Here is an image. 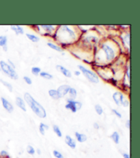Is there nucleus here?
Wrapping results in <instances>:
<instances>
[{
	"label": "nucleus",
	"instance_id": "obj_36",
	"mask_svg": "<svg viewBox=\"0 0 140 158\" xmlns=\"http://www.w3.org/2000/svg\"><path fill=\"white\" fill-rule=\"evenodd\" d=\"M74 74H75L76 76H79V75L81 74V72H78V71H76V72H74Z\"/></svg>",
	"mask_w": 140,
	"mask_h": 158
},
{
	"label": "nucleus",
	"instance_id": "obj_2",
	"mask_svg": "<svg viewBox=\"0 0 140 158\" xmlns=\"http://www.w3.org/2000/svg\"><path fill=\"white\" fill-rule=\"evenodd\" d=\"M0 66H1V68L3 70V72L5 74H6L8 76L10 77L11 78L14 79V80H17L18 79V74H17L16 71L14 70V69L12 66H10V65L4 62L3 61H0Z\"/></svg>",
	"mask_w": 140,
	"mask_h": 158
},
{
	"label": "nucleus",
	"instance_id": "obj_24",
	"mask_svg": "<svg viewBox=\"0 0 140 158\" xmlns=\"http://www.w3.org/2000/svg\"><path fill=\"white\" fill-rule=\"evenodd\" d=\"M69 93H70V96H71V98H72V99L76 98L77 94V90L75 89L70 87V90H69Z\"/></svg>",
	"mask_w": 140,
	"mask_h": 158
},
{
	"label": "nucleus",
	"instance_id": "obj_30",
	"mask_svg": "<svg viewBox=\"0 0 140 158\" xmlns=\"http://www.w3.org/2000/svg\"><path fill=\"white\" fill-rule=\"evenodd\" d=\"M112 111H113V112H114V113H115V114H116V115H117V116H118V117H120V118H121V117H122V115L120 114V113H119L118 111H117V110H116V109H113Z\"/></svg>",
	"mask_w": 140,
	"mask_h": 158
},
{
	"label": "nucleus",
	"instance_id": "obj_34",
	"mask_svg": "<svg viewBox=\"0 0 140 158\" xmlns=\"http://www.w3.org/2000/svg\"><path fill=\"white\" fill-rule=\"evenodd\" d=\"M94 129H99V125L98 124V123L95 122V123H94Z\"/></svg>",
	"mask_w": 140,
	"mask_h": 158
},
{
	"label": "nucleus",
	"instance_id": "obj_14",
	"mask_svg": "<svg viewBox=\"0 0 140 158\" xmlns=\"http://www.w3.org/2000/svg\"><path fill=\"white\" fill-rule=\"evenodd\" d=\"M49 94L51 98H53V99L57 100V99H58V98H59L58 93H57V90H55V89H50L49 91Z\"/></svg>",
	"mask_w": 140,
	"mask_h": 158
},
{
	"label": "nucleus",
	"instance_id": "obj_33",
	"mask_svg": "<svg viewBox=\"0 0 140 158\" xmlns=\"http://www.w3.org/2000/svg\"><path fill=\"white\" fill-rule=\"evenodd\" d=\"M126 127L127 129H130V120H128L126 122Z\"/></svg>",
	"mask_w": 140,
	"mask_h": 158
},
{
	"label": "nucleus",
	"instance_id": "obj_31",
	"mask_svg": "<svg viewBox=\"0 0 140 158\" xmlns=\"http://www.w3.org/2000/svg\"><path fill=\"white\" fill-rule=\"evenodd\" d=\"M0 155H1V156L8 155V152L6 151H1V152H0Z\"/></svg>",
	"mask_w": 140,
	"mask_h": 158
},
{
	"label": "nucleus",
	"instance_id": "obj_5",
	"mask_svg": "<svg viewBox=\"0 0 140 158\" xmlns=\"http://www.w3.org/2000/svg\"><path fill=\"white\" fill-rule=\"evenodd\" d=\"M102 49L105 53L106 58L108 61L112 60V59L115 57L114 51L113 50V49L110 47V46L106 45V44H103L102 45Z\"/></svg>",
	"mask_w": 140,
	"mask_h": 158
},
{
	"label": "nucleus",
	"instance_id": "obj_4",
	"mask_svg": "<svg viewBox=\"0 0 140 158\" xmlns=\"http://www.w3.org/2000/svg\"><path fill=\"white\" fill-rule=\"evenodd\" d=\"M67 102H68V103L66 105V108L67 109L71 111L72 113L77 112V111L81 108L82 104L80 102L75 101L74 100H68Z\"/></svg>",
	"mask_w": 140,
	"mask_h": 158
},
{
	"label": "nucleus",
	"instance_id": "obj_11",
	"mask_svg": "<svg viewBox=\"0 0 140 158\" xmlns=\"http://www.w3.org/2000/svg\"><path fill=\"white\" fill-rule=\"evenodd\" d=\"M75 136H76L77 140V141L79 142H84L87 140V136H86L85 134H79V133L76 132Z\"/></svg>",
	"mask_w": 140,
	"mask_h": 158
},
{
	"label": "nucleus",
	"instance_id": "obj_25",
	"mask_svg": "<svg viewBox=\"0 0 140 158\" xmlns=\"http://www.w3.org/2000/svg\"><path fill=\"white\" fill-rule=\"evenodd\" d=\"M94 108H95V110H96V111H97V113H98V114L99 115L102 114L103 112V108L101 107V105H95Z\"/></svg>",
	"mask_w": 140,
	"mask_h": 158
},
{
	"label": "nucleus",
	"instance_id": "obj_22",
	"mask_svg": "<svg viewBox=\"0 0 140 158\" xmlns=\"http://www.w3.org/2000/svg\"><path fill=\"white\" fill-rule=\"evenodd\" d=\"M32 73L35 76H38L41 73V68L38 67H33L32 68Z\"/></svg>",
	"mask_w": 140,
	"mask_h": 158
},
{
	"label": "nucleus",
	"instance_id": "obj_23",
	"mask_svg": "<svg viewBox=\"0 0 140 158\" xmlns=\"http://www.w3.org/2000/svg\"><path fill=\"white\" fill-rule=\"evenodd\" d=\"M0 81L2 82V84L3 85L6 87L7 89L9 90L10 92H12V85L10 84L9 82H8L5 81V80H0Z\"/></svg>",
	"mask_w": 140,
	"mask_h": 158
},
{
	"label": "nucleus",
	"instance_id": "obj_8",
	"mask_svg": "<svg viewBox=\"0 0 140 158\" xmlns=\"http://www.w3.org/2000/svg\"><path fill=\"white\" fill-rule=\"evenodd\" d=\"M56 69L58 71H59L62 74H64L65 76L66 77H71L72 74L71 72H70L68 70H67L66 68H65L64 67L62 66V65H57Z\"/></svg>",
	"mask_w": 140,
	"mask_h": 158
},
{
	"label": "nucleus",
	"instance_id": "obj_28",
	"mask_svg": "<svg viewBox=\"0 0 140 158\" xmlns=\"http://www.w3.org/2000/svg\"><path fill=\"white\" fill-rule=\"evenodd\" d=\"M23 79H24L25 81L26 82V83H28V85H31L32 83V81L31 78H29L28 76H24Z\"/></svg>",
	"mask_w": 140,
	"mask_h": 158
},
{
	"label": "nucleus",
	"instance_id": "obj_16",
	"mask_svg": "<svg viewBox=\"0 0 140 158\" xmlns=\"http://www.w3.org/2000/svg\"><path fill=\"white\" fill-rule=\"evenodd\" d=\"M26 36H27V37L30 40V41H32V42H34V43H36V42H38L40 40L38 36L34 35V34H26Z\"/></svg>",
	"mask_w": 140,
	"mask_h": 158
},
{
	"label": "nucleus",
	"instance_id": "obj_38",
	"mask_svg": "<svg viewBox=\"0 0 140 158\" xmlns=\"http://www.w3.org/2000/svg\"><path fill=\"white\" fill-rule=\"evenodd\" d=\"M37 151H38V154H41V151H40V150H39V149H38V150H37Z\"/></svg>",
	"mask_w": 140,
	"mask_h": 158
},
{
	"label": "nucleus",
	"instance_id": "obj_19",
	"mask_svg": "<svg viewBox=\"0 0 140 158\" xmlns=\"http://www.w3.org/2000/svg\"><path fill=\"white\" fill-rule=\"evenodd\" d=\"M40 75L43 77V78H45V79H48V80H51V79L53 78V76L51 74H49V73L46 72H41L40 73Z\"/></svg>",
	"mask_w": 140,
	"mask_h": 158
},
{
	"label": "nucleus",
	"instance_id": "obj_21",
	"mask_svg": "<svg viewBox=\"0 0 140 158\" xmlns=\"http://www.w3.org/2000/svg\"><path fill=\"white\" fill-rule=\"evenodd\" d=\"M47 45L49 46V47H50L51 48H52V49L55 50L56 51H58V52H62V50L60 48L58 47V46L55 45V44H53L52 43H47Z\"/></svg>",
	"mask_w": 140,
	"mask_h": 158
},
{
	"label": "nucleus",
	"instance_id": "obj_15",
	"mask_svg": "<svg viewBox=\"0 0 140 158\" xmlns=\"http://www.w3.org/2000/svg\"><path fill=\"white\" fill-rule=\"evenodd\" d=\"M111 138H112L113 141H114L115 143L117 144L119 143V141H120V136H119L118 132L115 131L113 133L112 136H111Z\"/></svg>",
	"mask_w": 140,
	"mask_h": 158
},
{
	"label": "nucleus",
	"instance_id": "obj_29",
	"mask_svg": "<svg viewBox=\"0 0 140 158\" xmlns=\"http://www.w3.org/2000/svg\"><path fill=\"white\" fill-rule=\"evenodd\" d=\"M42 27L45 28V30H47L48 31H51V30H52V29L53 28V27L52 26H49V25H47V26H45V25H43Z\"/></svg>",
	"mask_w": 140,
	"mask_h": 158
},
{
	"label": "nucleus",
	"instance_id": "obj_9",
	"mask_svg": "<svg viewBox=\"0 0 140 158\" xmlns=\"http://www.w3.org/2000/svg\"><path fill=\"white\" fill-rule=\"evenodd\" d=\"M65 142H66L67 145L70 146L72 149H74L76 147V142L70 136H66V138H65Z\"/></svg>",
	"mask_w": 140,
	"mask_h": 158
},
{
	"label": "nucleus",
	"instance_id": "obj_26",
	"mask_svg": "<svg viewBox=\"0 0 140 158\" xmlns=\"http://www.w3.org/2000/svg\"><path fill=\"white\" fill-rule=\"evenodd\" d=\"M27 152L30 155H34L35 153V149H34V147L31 145H29L27 147Z\"/></svg>",
	"mask_w": 140,
	"mask_h": 158
},
{
	"label": "nucleus",
	"instance_id": "obj_6",
	"mask_svg": "<svg viewBox=\"0 0 140 158\" xmlns=\"http://www.w3.org/2000/svg\"><path fill=\"white\" fill-rule=\"evenodd\" d=\"M70 89V87L69 85H64L59 86L57 90V93H58L59 97L62 98L63 96H64L69 92Z\"/></svg>",
	"mask_w": 140,
	"mask_h": 158
},
{
	"label": "nucleus",
	"instance_id": "obj_3",
	"mask_svg": "<svg viewBox=\"0 0 140 158\" xmlns=\"http://www.w3.org/2000/svg\"><path fill=\"white\" fill-rule=\"evenodd\" d=\"M78 67L80 70V71H81V72H82V74H83L84 76L90 80V81L93 82V83H97V82H99V79L95 73H94L90 70H88V69L81 66V65H79Z\"/></svg>",
	"mask_w": 140,
	"mask_h": 158
},
{
	"label": "nucleus",
	"instance_id": "obj_37",
	"mask_svg": "<svg viewBox=\"0 0 140 158\" xmlns=\"http://www.w3.org/2000/svg\"><path fill=\"white\" fill-rule=\"evenodd\" d=\"M8 61H9V63H10V64L12 65V67H14V65H13V63H12V61H10V60H8Z\"/></svg>",
	"mask_w": 140,
	"mask_h": 158
},
{
	"label": "nucleus",
	"instance_id": "obj_35",
	"mask_svg": "<svg viewBox=\"0 0 140 158\" xmlns=\"http://www.w3.org/2000/svg\"><path fill=\"white\" fill-rule=\"evenodd\" d=\"M123 157L124 158H130V156L127 153H124L123 154Z\"/></svg>",
	"mask_w": 140,
	"mask_h": 158
},
{
	"label": "nucleus",
	"instance_id": "obj_27",
	"mask_svg": "<svg viewBox=\"0 0 140 158\" xmlns=\"http://www.w3.org/2000/svg\"><path fill=\"white\" fill-rule=\"evenodd\" d=\"M53 155L55 156V157H56V158H64V156L62 155V153H59V151H56V150L53 151Z\"/></svg>",
	"mask_w": 140,
	"mask_h": 158
},
{
	"label": "nucleus",
	"instance_id": "obj_7",
	"mask_svg": "<svg viewBox=\"0 0 140 158\" xmlns=\"http://www.w3.org/2000/svg\"><path fill=\"white\" fill-rule=\"evenodd\" d=\"M1 103H2L3 107H4L9 113H12L13 110H14V108H13V106L12 105V104H11L10 103H9V102L8 101L6 98L3 97L1 98Z\"/></svg>",
	"mask_w": 140,
	"mask_h": 158
},
{
	"label": "nucleus",
	"instance_id": "obj_12",
	"mask_svg": "<svg viewBox=\"0 0 140 158\" xmlns=\"http://www.w3.org/2000/svg\"><path fill=\"white\" fill-rule=\"evenodd\" d=\"M10 28L12 30H14V31L15 32V33H16L17 34H24L23 29L21 26H11Z\"/></svg>",
	"mask_w": 140,
	"mask_h": 158
},
{
	"label": "nucleus",
	"instance_id": "obj_10",
	"mask_svg": "<svg viewBox=\"0 0 140 158\" xmlns=\"http://www.w3.org/2000/svg\"><path fill=\"white\" fill-rule=\"evenodd\" d=\"M16 104L18 107L21 109L23 111H26V104H25V102L20 97H17L16 98Z\"/></svg>",
	"mask_w": 140,
	"mask_h": 158
},
{
	"label": "nucleus",
	"instance_id": "obj_18",
	"mask_svg": "<svg viewBox=\"0 0 140 158\" xmlns=\"http://www.w3.org/2000/svg\"><path fill=\"white\" fill-rule=\"evenodd\" d=\"M45 129H49V127L44 124V123H41L39 127V131L42 135H45Z\"/></svg>",
	"mask_w": 140,
	"mask_h": 158
},
{
	"label": "nucleus",
	"instance_id": "obj_13",
	"mask_svg": "<svg viewBox=\"0 0 140 158\" xmlns=\"http://www.w3.org/2000/svg\"><path fill=\"white\" fill-rule=\"evenodd\" d=\"M113 99L117 105H119L120 104V93L119 92H115L112 96Z\"/></svg>",
	"mask_w": 140,
	"mask_h": 158
},
{
	"label": "nucleus",
	"instance_id": "obj_17",
	"mask_svg": "<svg viewBox=\"0 0 140 158\" xmlns=\"http://www.w3.org/2000/svg\"><path fill=\"white\" fill-rule=\"evenodd\" d=\"M7 37L6 36H0V46L5 47L7 46Z\"/></svg>",
	"mask_w": 140,
	"mask_h": 158
},
{
	"label": "nucleus",
	"instance_id": "obj_32",
	"mask_svg": "<svg viewBox=\"0 0 140 158\" xmlns=\"http://www.w3.org/2000/svg\"><path fill=\"white\" fill-rule=\"evenodd\" d=\"M122 105L124 106V107H128V105H129V103H128V101H124V102L122 103Z\"/></svg>",
	"mask_w": 140,
	"mask_h": 158
},
{
	"label": "nucleus",
	"instance_id": "obj_20",
	"mask_svg": "<svg viewBox=\"0 0 140 158\" xmlns=\"http://www.w3.org/2000/svg\"><path fill=\"white\" fill-rule=\"evenodd\" d=\"M53 131H54V132L55 133V134H56L57 136L62 137V132H61V131H60V129H59L58 126H57V125H53Z\"/></svg>",
	"mask_w": 140,
	"mask_h": 158
},
{
	"label": "nucleus",
	"instance_id": "obj_1",
	"mask_svg": "<svg viewBox=\"0 0 140 158\" xmlns=\"http://www.w3.org/2000/svg\"><path fill=\"white\" fill-rule=\"evenodd\" d=\"M24 99L26 100L27 103L28 104L34 113H36L38 117H41V118L46 117L47 113H46V111L44 107L41 104L38 103L36 100H34V98L28 92L24 94Z\"/></svg>",
	"mask_w": 140,
	"mask_h": 158
}]
</instances>
